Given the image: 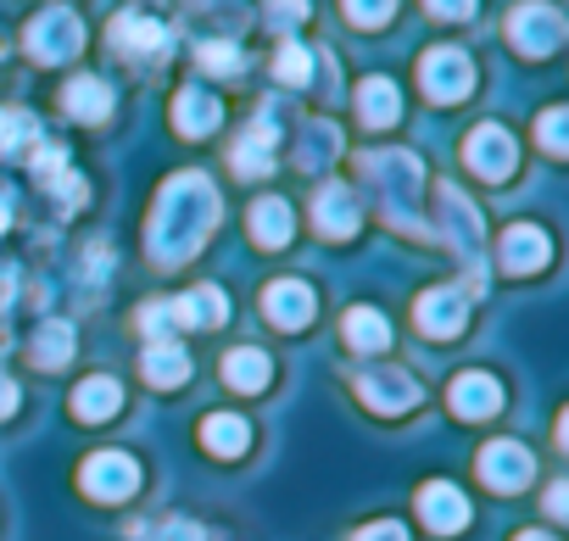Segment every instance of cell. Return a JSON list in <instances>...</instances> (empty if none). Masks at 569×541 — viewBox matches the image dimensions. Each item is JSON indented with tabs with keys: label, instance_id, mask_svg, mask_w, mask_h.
I'll return each mask as SVG.
<instances>
[{
	"label": "cell",
	"instance_id": "6da1fadb",
	"mask_svg": "<svg viewBox=\"0 0 569 541\" xmlns=\"http://www.w3.org/2000/svg\"><path fill=\"white\" fill-rule=\"evenodd\" d=\"M218 212H223V201H218V190H212L207 173H196V168L173 173V179L157 190V207H151V218H146V257H151L157 268L190 262V257L207 246V234L218 229Z\"/></svg>",
	"mask_w": 569,
	"mask_h": 541
},
{
	"label": "cell",
	"instance_id": "7a4b0ae2",
	"mask_svg": "<svg viewBox=\"0 0 569 541\" xmlns=\"http://www.w3.org/2000/svg\"><path fill=\"white\" fill-rule=\"evenodd\" d=\"M358 168H363V184L375 190V201H380V218L391 223V229H402V234H430V223L419 218V190H425V162L413 157V151H363L358 157Z\"/></svg>",
	"mask_w": 569,
	"mask_h": 541
},
{
	"label": "cell",
	"instance_id": "3957f363",
	"mask_svg": "<svg viewBox=\"0 0 569 541\" xmlns=\"http://www.w3.org/2000/svg\"><path fill=\"white\" fill-rule=\"evenodd\" d=\"M436 234L463 257V268H469V280H463V291H469V302L475 297H486V223H480V207L458 190V184H436Z\"/></svg>",
	"mask_w": 569,
	"mask_h": 541
},
{
	"label": "cell",
	"instance_id": "277c9868",
	"mask_svg": "<svg viewBox=\"0 0 569 541\" xmlns=\"http://www.w3.org/2000/svg\"><path fill=\"white\" fill-rule=\"evenodd\" d=\"M23 46H29V57L46 62V68L73 62V57L84 51V18H79L73 7H46V12H34V23L23 29Z\"/></svg>",
	"mask_w": 569,
	"mask_h": 541
},
{
	"label": "cell",
	"instance_id": "5b68a950",
	"mask_svg": "<svg viewBox=\"0 0 569 541\" xmlns=\"http://www.w3.org/2000/svg\"><path fill=\"white\" fill-rule=\"evenodd\" d=\"M419 90H425L430 101H441V107L463 101V96L475 90V62H469V51H458V46L425 51V57H419Z\"/></svg>",
	"mask_w": 569,
	"mask_h": 541
},
{
	"label": "cell",
	"instance_id": "8992f818",
	"mask_svg": "<svg viewBox=\"0 0 569 541\" xmlns=\"http://www.w3.org/2000/svg\"><path fill=\"white\" fill-rule=\"evenodd\" d=\"M563 34H569L563 29V12L547 7V0H525V7L508 12V40H513L519 57H552L563 46Z\"/></svg>",
	"mask_w": 569,
	"mask_h": 541
},
{
	"label": "cell",
	"instance_id": "52a82bcc",
	"mask_svg": "<svg viewBox=\"0 0 569 541\" xmlns=\"http://www.w3.org/2000/svg\"><path fill=\"white\" fill-rule=\"evenodd\" d=\"M352 391L375 413H413L419 408V380L408 369H358L352 374Z\"/></svg>",
	"mask_w": 569,
	"mask_h": 541
},
{
	"label": "cell",
	"instance_id": "ba28073f",
	"mask_svg": "<svg viewBox=\"0 0 569 541\" xmlns=\"http://www.w3.org/2000/svg\"><path fill=\"white\" fill-rule=\"evenodd\" d=\"M463 162H469L480 179L502 184V179L513 173V162H519V146H513V134H508L502 123H480V129H469V140H463Z\"/></svg>",
	"mask_w": 569,
	"mask_h": 541
},
{
	"label": "cell",
	"instance_id": "9c48e42d",
	"mask_svg": "<svg viewBox=\"0 0 569 541\" xmlns=\"http://www.w3.org/2000/svg\"><path fill=\"white\" fill-rule=\"evenodd\" d=\"M413 319H419L425 335L452 341V335H463V324H469V291H463V285H436V291H425V297L413 302Z\"/></svg>",
	"mask_w": 569,
	"mask_h": 541
},
{
	"label": "cell",
	"instance_id": "30bf717a",
	"mask_svg": "<svg viewBox=\"0 0 569 541\" xmlns=\"http://www.w3.org/2000/svg\"><path fill=\"white\" fill-rule=\"evenodd\" d=\"M79 485H84L96 502H123V497H134L140 469H134V458H123V452H96V458H84Z\"/></svg>",
	"mask_w": 569,
	"mask_h": 541
},
{
	"label": "cell",
	"instance_id": "8fae6325",
	"mask_svg": "<svg viewBox=\"0 0 569 541\" xmlns=\"http://www.w3.org/2000/svg\"><path fill=\"white\" fill-rule=\"evenodd\" d=\"M497 262H502V274H541V268L552 262L547 229L541 223H508L502 246H497Z\"/></svg>",
	"mask_w": 569,
	"mask_h": 541
},
{
	"label": "cell",
	"instance_id": "7c38bea8",
	"mask_svg": "<svg viewBox=\"0 0 569 541\" xmlns=\"http://www.w3.org/2000/svg\"><path fill=\"white\" fill-rule=\"evenodd\" d=\"M536 474V458H530V447L525 441H486L480 447V480L491 485V491H519L525 480Z\"/></svg>",
	"mask_w": 569,
	"mask_h": 541
},
{
	"label": "cell",
	"instance_id": "4fadbf2b",
	"mask_svg": "<svg viewBox=\"0 0 569 541\" xmlns=\"http://www.w3.org/2000/svg\"><path fill=\"white\" fill-rule=\"evenodd\" d=\"M273 140H279V123H273V112H262V118L234 140L229 168H234L240 179H262V173H273Z\"/></svg>",
	"mask_w": 569,
	"mask_h": 541
},
{
	"label": "cell",
	"instance_id": "5bb4252c",
	"mask_svg": "<svg viewBox=\"0 0 569 541\" xmlns=\"http://www.w3.org/2000/svg\"><path fill=\"white\" fill-rule=\"evenodd\" d=\"M447 402H452V413H458V419L480 424V419H497V413H502V385H497L491 374L469 369V374H458V380H452Z\"/></svg>",
	"mask_w": 569,
	"mask_h": 541
},
{
	"label": "cell",
	"instance_id": "9a60e30c",
	"mask_svg": "<svg viewBox=\"0 0 569 541\" xmlns=\"http://www.w3.org/2000/svg\"><path fill=\"white\" fill-rule=\"evenodd\" d=\"M419 519L436 535H458L469 524V497L458 485H447V480H430V485H419Z\"/></svg>",
	"mask_w": 569,
	"mask_h": 541
},
{
	"label": "cell",
	"instance_id": "2e32d148",
	"mask_svg": "<svg viewBox=\"0 0 569 541\" xmlns=\"http://www.w3.org/2000/svg\"><path fill=\"white\" fill-rule=\"evenodd\" d=\"M168 46L173 40L157 18H146V12H118L112 18V51L118 57H162Z\"/></svg>",
	"mask_w": 569,
	"mask_h": 541
},
{
	"label": "cell",
	"instance_id": "e0dca14e",
	"mask_svg": "<svg viewBox=\"0 0 569 541\" xmlns=\"http://www.w3.org/2000/svg\"><path fill=\"white\" fill-rule=\"evenodd\" d=\"M358 223H363V212H358V196L347 184H325L313 196V229L325 240H347V234H358Z\"/></svg>",
	"mask_w": 569,
	"mask_h": 541
},
{
	"label": "cell",
	"instance_id": "ac0fdd59",
	"mask_svg": "<svg viewBox=\"0 0 569 541\" xmlns=\"http://www.w3.org/2000/svg\"><path fill=\"white\" fill-rule=\"evenodd\" d=\"M262 313L279 324V330H302V324H313V291L302 285V280H273L268 291H262Z\"/></svg>",
	"mask_w": 569,
	"mask_h": 541
},
{
	"label": "cell",
	"instance_id": "d6986e66",
	"mask_svg": "<svg viewBox=\"0 0 569 541\" xmlns=\"http://www.w3.org/2000/svg\"><path fill=\"white\" fill-rule=\"evenodd\" d=\"M218 123H223V107H218V96H212V90L184 84V90L173 96V129H179L184 140H201V134H212Z\"/></svg>",
	"mask_w": 569,
	"mask_h": 541
},
{
	"label": "cell",
	"instance_id": "ffe728a7",
	"mask_svg": "<svg viewBox=\"0 0 569 541\" xmlns=\"http://www.w3.org/2000/svg\"><path fill=\"white\" fill-rule=\"evenodd\" d=\"M34 179H40L68 212L84 207V179L68 168V151H62V146H40V151H34Z\"/></svg>",
	"mask_w": 569,
	"mask_h": 541
},
{
	"label": "cell",
	"instance_id": "44dd1931",
	"mask_svg": "<svg viewBox=\"0 0 569 541\" xmlns=\"http://www.w3.org/2000/svg\"><path fill=\"white\" fill-rule=\"evenodd\" d=\"M62 107H68V118H79V123H107V118H112V90H107V79L79 73V79H68Z\"/></svg>",
	"mask_w": 569,
	"mask_h": 541
},
{
	"label": "cell",
	"instance_id": "7402d4cb",
	"mask_svg": "<svg viewBox=\"0 0 569 541\" xmlns=\"http://www.w3.org/2000/svg\"><path fill=\"white\" fill-rule=\"evenodd\" d=\"M140 374L157 385V391H179L190 380V352L179 341H151L146 358H140Z\"/></svg>",
	"mask_w": 569,
	"mask_h": 541
},
{
	"label": "cell",
	"instance_id": "603a6c76",
	"mask_svg": "<svg viewBox=\"0 0 569 541\" xmlns=\"http://www.w3.org/2000/svg\"><path fill=\"white\" fill-rule=\"evenodd\" d=\"M246 229H251V240H257V246L279 251L284 240H291V229H297V212H291V201H279V196H262V201L251 207Z\"/></svg>",
	"mask_w": 569,
	"mask_h": 541
},
{
	"label": "cell",
	"instance_id": "cb8c5ba5",
	"mask_svg": "<svg viewBox=\"0 0 569 541\" xmlns=\"http://www.w3.org/2000/svg\"><path fill=\"white\" fill-rule=\"evenodd\" d=\"M358 118H363L369 129H386V123H397V118H402V90H397L386 73L363 79V84H358Z\"/></svg>",
	"mask_w": 569,
	"mask_h": 541
},
{
	"label": "cell",
	"instance_id": "d4e9b609",
	"mask_svg": "<svg viewBox=\"0 0 569 541\" xmlns=\"http://www.w3.org/2000/svg\"><path fill=\"white\" fill-rule=\"evenodd\" d=\"M173 319H179V324H190V330H212V324H223V319H229V302H223V291L196 285V291L173 297Z\"/></svg>",
	"mask_w": 569,
	"mask_h": 541
},
{
	"label": "cell",
	"instance_id": "484cf974",
	"mask_svg": "<svg viewBox=\"0 0 569 541\" xmlns=\"http://www.w3.org/2000/svg\"><path fill=\"white\" fill-rule=\"evenodd\" d=\"M268 380H273V363H268L257 347H234V352L223 358V385H229V391H246V397H257Z\"/></svg>",
	"mask_w": 569,
	"mask_h": 541
},
{
	"label": "cell",
	"instance_id": "4316f807",
	"mask_svg": "<svg viewBox=\"0 0 569 541\" xmlns=\"http://www.w3.org/2000/svg\"><path fill=\"white\" fill-rule=\"evenodd\" d=\"M201 447L218 452V458H240L251 447V424L240 413H207L201 419Z\"/></svg>",
	"mask_w": 569,
	"mask_h": 541
},
{
	"label": "cell",
	"instance_id": "83f0119b",
	"mask_svg": "<svg viewBox=\"0 0 569 541\" xmlns=\"http://www.w3.org/2000/svg\"><path fill=\"white\" fill-rule=\"evenodd\" d=\"M118 408H123V385H118V380H107V374H96V380H84V385L73 391V413H79V419H90V424L112 419Z\"/></svg>",
	"mask_w": 569,
	"mask_h": 541
},
{
	"label": "cell",
	"instance_id": "f1b7e54d",
	"mask_svg": "<svg viewBox=\"0 0 569 541\" xmlns=\"http://www.w3.org/2000/svg\"><path fill=\"white\" fill-rule=\"evenodd\" d=\"M341 335H347L352 352H386V347H391V324H386L375 308H352V313L341 319Z\"/></svg>",
	"mask_w": 569,
	"mask_h": 541
},
{
	"label": "cell",
	"instance_id": "f546056e",
	"mask_svg": "<svg viewBox=\"0 0 569 541\" xmlns=\"http://www.w3.org/2000/svg\"><path fill=\"white\" fill-rule=\"evenodd\" d=\"M29 352H34V363H40V369H62V363L73 358V324H68V319H51V324H40Z\"/></svg>",
	"mask_w": 569,
	"mask_h": 541
},
{
	"label": "cell",
	"instance_id": "4dcf8cb0",
	"mask_svg": "<svg viewBox=\"0 0 569 541\" xmlns=\"http://www.w3.org/2000/svg\"><path fill=\"white\" fill-rule=\"evenodd\" d=\"M336 151H341V129H336V123H325V118L302 123V146H297L302 168H330Z\"/></svg>",
	"mask_w": 569,
	"mask_h": 541
},
{
	"label": "cell",
	"instance_id": "1f68e13d",
	"mask_svg": "<svg viewBox=\"0 0 569 541\" xmlns=\"http://www.w3.org/2000/svg\"><path fill=\"white\" fill-rule=\"evenodd\" d=\"M29 146H40V123L29 112H0V157H18Z\"/></svg>",
	"mask_w": 569,
	"mask_h": 541
},
{
	"label": "cell",
	"instance_id": "d6a6232c",
	"mask_svg": "<svg viewBox=\"0 0 569 541\" xmlns=\"http://www.w3.org/2000/svg\"><path fill=\"white\" fill-rule=\"evenodd\" d=\"M536 140H541L547 157H563V151H569V112H563V107H547V112L536 118Z\"/></svg>",
	"mask_w": 569,
	"mask_h": 541
},
{
	"label": "cell",
	"instance_id": "836d02e7",
	"mask_svg": "<svg viewBox=\"0 0 569 541\" xmlns=\"http://www.w3.org/2000/svg\"><path fill=\"white\" fill-rule=\"evenodd\" d=\"M273 73H279V84H308V79H313V57H308L297 40H284L279 57H273Z\"/></svg>",
	"mask_w": 569,
	"mask_h": 541
},
{
	"label": "cell",
	"instance_id": "e575fe53",
	"mask_svg": "<svg viewBox=\"0 0 569 541\" xmlns=\"http://www.w3.org/2000/svg\"><path fill=\"white\" fill-rule=\"evenodd\" d=\"M196 62H201L207 73H218V79H229V73H240V68H246L240 46H229V40H207V46L196 51Z\"/></svg>",
	"mask_w": 569,
	"mask_h": 541
},
{
	"label": "cell",
	"instance_id": "d590c367",
	"mask_svg": "<svg viewBox=\"0 0 569 541\" xmlns=\"http://www.w3.org/2000/svg\"><path fill=\"white\" fill-rule=\"evenodd\" d=\"M140 330H146L151 341H173V330H179L173 302H146V308H140Z\"/></svg>",
	"mask_w": 569,
	"mask_h": 541
},
{
	"label": "cell",
	"instance_id": "8d00e7d4",
	"mask_svg": "<svg viewBox=\"0 0 569 541\" xmlns=\"http://www.w3.org/2000/svg\"><path fill=\"white\" fill-rule=\"evenodd\" d=\"M341 7H347V18H352L358 29H380V23H391L397 0H341Z\"/></svg>",
	"mask_w": 569,
	"mask_h": 541
},
{
	"label": "cell",
	"instance_id": "74e56055",
	"mask_svg": "<svg viewBox=\"0 0 569 541\" xmlns=\"http://www.w3.org/2000/svg\"><path fill=\"white\" fill-rule=\"evenodd\" d=\"M262 23H268V29H297V23H308V0H268Z\"/></svg>",
	"mask_w": 569,
	"mask_h": 541
},
{
	"label": "cell",
	"instance_id": "f35d334b",
	"mask_svg": "<svg viewBox=\"0 0 569 541\" xmlns=\"http://www.w3.org/2000/svg\"><path fill=\"white\" fill-rule=\"evenodd\" d=\"M140 535H146V541H207L190 519H157V524H151V530H140Z\"/></svg>",
	"mask_w": 569,
	"mask_h": 541
},
{
	"label": "cell",
	"instance_id": "ab89813d",
	"mask_svg": "<svg viewBox=\"0 0 569 541\" xmlns=\"http://www.w3.org/2000/svg\"><path fill=\"white\" fill-rule=\"evenodd\" d=\"M352 541H408V524H397V519H375V524H363Z\"/></svg>",
	"mask_w": 569,
	"mask_h": 541
},
{
	"label": "cell",
	"instance_id": "60d3db41",
	"mask_svg": "<svg viewBox=\"0 0 569 541\" xmlns=\"http://www.w3.org/2000/svg\"><path fill=\"white\" fill-rule=\"evenodd\" d=\"M430 7V18H447V23H463L469 12H475V0H425Z\"/></svg>",
	"mask_w": 569,
	"mask_h": 541
},
{
	"label": "cell",
	"instance_id": "b9f144b4",
	"mask_svg": "<svg viewBox=\"0 0 569 541\" xmlns=\"http://www.w3.org/2000/svg\"><path fill=\"white\" fill-rule=\"evenodd\" d=\"M547 513H552V519H563V513H569V485H563V480L547 491Z\"/></svg>",
	"mask_w": 569,
	"mask_h": 541
},
{
	"label": "cell",
	"instance_id": "7bdbcfd3",
	"mask_svg": "<svg viewBox=\"0 0 569 541\" xmlns=\"http://www.w3.org/2000/svg\"><path fill=\"white\" fill-rule=\"evenodd\" d=\"M12 413H18V385L0 380V419H12Z\"/></svg>",
	"mask_w": 569,
	"mask_h": 541
},
{
	"label": "cell",
	"instance_id": "ee69618b",
	"mask_svg": "<svg viewBox=\"0 0 569 541\" xmlns=\"http://www.w3.org/2000/svg\"><path fill=\"white\" fill-rule=\"evenodd\" d=\"M7 223H12V196L0 190V229H7Z\"/></svg>",
	"mask_w": 569,
	"mask_h": 541
},
{
	"label": "cell",
	"instance_id": "f6af8a7d",
	"mask_svg": "<svg viewBox=\"0 0 569 541\" xmlns=\"http://www.w3.org/2000/svg\"><path fill=\"white\" fill-rule=\"evenodd\" d=\"M513 541H552L547 530H525V535H513Z\"/></svg>",
	"mask_w": 569,
	"mask_h": 541
}]
</instances>
